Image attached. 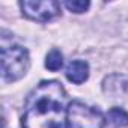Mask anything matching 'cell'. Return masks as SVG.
<instances>
[{
	"label": "cell",
	"instance_id": "6da1fadb",
	"mask_svg": "<svg viewBox=\"0 0 128 128\" xmlns=\"http://www.w3.org/2000/svg\"><path fill=\"white\" fill-rule=\"evenodd\" d=\"M66 94L56 80L41 82L29 95L23 114V128H66Z\"/></svg>",
	"mask_w": 128,
	"mask_h": 128
},
{
	"label": "cell",
	"instance_id": "7a4b0ae2",
	"mask_svg": "<svg viewBox=\"0 0 128 128\" xmlns=\"http://www.w3.org/2000/svg\"><path fill=\"white\" fill-rule=\"evenodd\" d=\"M30 66L29 51L18 44L2 45V78L8 83L24 77Z\"/></svg>",
	"mask_w": 128,
	"mask_h": 128
},
{
	"label": "cell",
	"instance_id": "3957f363",
	"mask_svg": "<svg viewBox=\"0 0 128 128\" xmlns=\"http://www.w3.org/2000/svg\"><path fill=\"white\" fill-rule=\"evenodd\" d=\"M68 128H104L106 116L82 101H71L66 108Z\"/></svg>",
	"mask_w": 128,
	"mask_h": 128
},
{
	"label": "cell",
	"instance_id": "277c9868",
	"mask_svg": "<svg viewBox=\"0 0 128 128\" xmlns=\"http://www.w3.org/2000/svg\"><path fill=\"white\" fill-rule=\"evenodd\" d=\"M23 14L33 21H50L60 14V5L54 0H24L20 3Z\"/></svg>",
	"mask_w": 128,
	"mask_h": 128
},
{
	"label": "cell",
	"instance_id": "5b68a950",
	"mask_svg": "<svg viewBox=\"0 0 128 128\" xmlns=\"http://www.w3.org/2000/svg\"><path fill=\"white\" fill-rule=\"evenodd\" d=\"M65 76L71 83L82 84L88 80L89 77V65L84 60H72L68 63L65 70Z\"/></svg>",
	"mask_w": 128,
	"mask_h": 128
},
{
	"label": "cell",
	"instance_id": "8992f818",
	"mask_svg": "<svg viewBox=\"0 0 128 128\" xmlns=\"http://www.w3.org/2000/svg\"><path fill=\"white\" fill-rule=\"evenodd\" d=\"M107 120L114 126H126L128 125V113L120 107H113L107 113Z\"/></svg>",
	"mask_w": 128,
	"mask_h": 128
},
{
	"label": "cell",
	"instance_id": "52a82bcc",
	"mask_svg": "<svg viewBox=\"0 0 128 128\" xmlns=\"http://www.w3.org/2000/svg\"><path fill=\"white\" fill-rule=\"evenodd\" d=\"M63 66V56L57 48H53L45 56V68L50 71H59Z\"/></svg>",
	"mask_w": 128,
	"mask_h": 128
},
{
	"label": "cell",
	"instance_id": "ba28073f",
	"mask_svg": "<svg viewBox=\"0 0 128 128\" xmlns=\"http://www.w3.org/2000/svg\"><path fill=\"white\" fill-rule=\"evenodd\" d=\"M63 6H65L68 11L74 12V14H83V12H86L89 9L90 3L89 2H83V0H72V2L68 0V2L63 3Z\"/></svg>",
	"mask_w": 128,
	"mask_h": 128
}]
</instances>
